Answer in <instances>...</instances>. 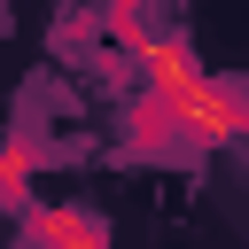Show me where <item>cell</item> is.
I'll return each instance as SVG.
<instances>
[{
  "label": "cell",
  "instance_id": "obj_2",
  "mask_svg": "<svg viewBox=\"0 0 249 249\" xmlns=\"http://www.w3.org/2000/svg\"><path fill=\"white\" fill-rule=\"evenodd\" d=\"M31 233H39V249H109V226L93 210H39Z\"/></svg>",
  "mask_w": 249,
  "mask_h": 249
},
{
  "label": "cell",
  "instance_id": "obj_3",
  "mask_svg": "<svg viewBox=\"0 0 249 249\" xmlns=\"http://www.w3.org/2000/svg\"><path fill=\"white\" fill-rule=\"evenodd\" d=\"M0 195H8V202L31 195V156H23V140H0Z\"/></svg>",
  "mask_w": 249,
  "mask_h": 249
},
{
  "label": "cell",
  "instance_id": "obj_1",
  "mask_svg": "<svg viewBox=\"0 0 249 249\" xmlns=\"http://www.w3.org/2000/svg\"><path fill=\"white\" fill-rule=\"evenodd\" d=\"M140 70H148V101H156L195 148H218V140H241V132H249V86H241V78H210L187 39L156 31V39L140 47Z\"/></svg>",
  "mask_w": 249,
  "mask_h": 249
}]
</instances>
